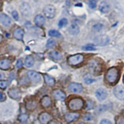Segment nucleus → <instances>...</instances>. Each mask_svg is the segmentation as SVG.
Wrapping results in <instances>:
<instances>
[{
  "label": "nucleus",
  "instance_id": "f257e3e1",
  "mask_svg": "<svg viewBox=\"0 0 124 124\" xmlns=\"http://www.w3.org/2000/svg\"><path fill=\"white\" fill-rule=\"evenodd\" d=\"M84 106L83 99L80 97H75L73 98L68 102V107L71 110H79Z\"/></svg>",
  "mask_w": 124,
  "mask_h": 124
},
{
  "label": "nucleus",
  "instance_id": "f03ea898",
  "mask_svg": "<svg viewBox=\"0 0 124 124\" xmlns=\"http://www.w3.org/2000/svg\"><path fill=\"white\" fill-rule=\"evenodd\" d=\"M118 76H119L118 70L117 68L113 67L107 71L106 74V79L108 83H114L118 79Z\"/></svg>",
  "mask_w": 124,
  "mask_h": 124
},
{
  "label": "nucleus",
  "instance_id": "7ed1b4c3",
  "mask_svg": "<svg viewBox=\"0 0 124 124\" xmlns=\"http://www.w3.org/2000/svg\"><path fill=\"white\" fill-rule=\"evenodd\" d=\"M84 61V56L81 54H76L69 56L67 59L68 63L70 66H76Z\"/></svg>",
  "mask_w": 124,
  "mask_h": 124
},
{
  "label": "nucleus",
  "instance_id": "20e7f679",
  "mask_svg": "<svg viewBox=\"0 0 124 124\" xmlns=\"http://www.w3.org/2000/svg\"><path fill=\"white\" fill-rule=\"evenodd\" d=\"M43 11L45 17L48 19H52L55 17L56 9L52 5H47L44 8Z\"/></svg>",
  "mask_w": 124,
  "mask_h": 124
},
{
  "label": "nucleus",
  "instance_id": "39448f33",
  "mask_svg": "<svg viewBox=\"0 0 124 124\" xmlns=\"http://www.w3.org/2000/svg\"><path fill=\"white\" fill-rule=\"evenodd\" d=\"M21 13L25 17H30L32 14V9L27 3H23L20 6Z\"/></svg>",
  "mask_w": 124,
  "mask_h": 124
},
{
  "label": "nucleus",
  "instance_id": "423d86ee",
  "mask_svg": "<svg viewBox=\"0 0 124 124\" xmlns=\"http://www.w3.org/2000/svg\"><path fill=\"white\" fill-rule=\"evenodd\" d=\"M8 93L11 98L15 100L19 99L21 97V92L17 87H13L10 89Z\"/></svg>",
  "mask_w": 124,
  "mask_h": 124
},
{
  "label": "nucleus",
  "instance_id": "0eeeda50",
  "mask_svg": "<svg viewBox=\"0 0 124 124\" xmlns=\"http://www.w3.org/2000/svg\"><path fill=\"white\" fill-rule=\"evenodd\" d=\"M52 119V116L48 112H42L39 117V120L42 124H48Z\"/></svg>",
  "mask_w": 124,
  "mask_h": 124
},
{
  "label": "nucleus",
  "instance_id": "6e6552de",
  "mask_svg": "<svg viewBox=\"0 0 124 124\" xmlns=\"http://www.w3.org/2000/svg\"><path fill=\"white\" fill-rule=\"evenodd\" d=\"M70 91L75 93H80L83 90V87L81 84L77 83H71L68 86Z\"/></svg>",
  "mask_w": 124,
  "mask_h": 124
},
{
  "label": "nucleus",
  "instance_id": "1a4fd4ad",
  "mask_svg": "<svg viewBox=\"0 0 124 124\" xmlns=\"http://www.w3.org/2000/svg\"><path fill=\"white\" fill-rule=\"evenodd\" d=\"M115 96L119 100H124V87L122 86H117L114 89Z\"/></svg>",
  "mask_w": 124,
  "mask_h": 124
},
{
  "label": "nucleus",
  "instance_id": "9d476101",
  "mask_svg": "<svg viewBox=\"0 0 124 124\" xmlns=\"http://www.w3.org/2000/svg\"><path fill=\"white\" fill-rule=\"evenodd\" d=\"M27 76L31 81L35 83H38L41 80V76L40 74L34 71H29L27 72Z\"/></svg>",
  "mask_w": 124,
  "mask_h": 124
},
{
  "label": "nucleus",
  "instance_id": "9b49d317",
  "mask_svg": "<svg viewBox=\"0 0 124 124\" xmlns=\"http://www.w3.org/2000/svg\"><path fill=\"white\" fill-rule=\"evenodd\" d=\"M52 95L56 101H63L66 97L65 93L60 89H55L53 91Z\"/></svg>",
  "mask_w": 124,
  "mask_h": 124
},
{
  "label": "nucleus",
  "instance_id": "f8f14e48",
  "mask_svg": "<svg viewBox=\"0 0 124 124\" xmlns=\"http://www.w3.org/2000/svg\"><path fill=\"white\" fill-rule=\"evenodd\" d=\"M96 96L99 101H102L106 99L107 96V93L104 88H99L96 91Z\"/></svg>",
  "mask_w": 124,
  "mask_h": 124
},
{
  "label": "nucleus",
  "instance_id": "ddd939ff",
  "mask_svg": "<svg viewBox=\"0 0 124 124\" xmlns=\"http://www.w3.org/2000/svg\"><path fill=\"white\" fill-rule=\"evenodd\" d=\"M79 114L76 112H69L66 114L65 116V119L66 122L70 123L71 122L74 121L76 119L79 117Z\"/></svg>",
  "mask_w": 124,
  "mask_h": 124
},
{
  "label": "nucleus",
  "instance_id": "4468645a",
  "mask_svg": "<svg viewBox=\"0 0 124 124\" xmlns=\"http://www.w3.org/2000/svg\"><path fill=\"white\" fill-rule=\"evenodd\" d=\"M96 42L97 45L104 46L109 42V38L107 35H99L96 38Z\"/></svg>",
  "mask_w": 124,
  "mask_h": 124
},
{
  "label": "nucleus",
  "instance_id": "2eb2a0df",
  "mask_svg": "<svg viewBox=\"0 0 124 124\" xmlns=\"http://www.w3.org/2000/svg\"><path fill=\"white\" fill-rule=\"evenodd\" d=\"M0 23L4 26H9L11 24V19L8 16L4 13H0Z\"/></svg>",
  "mask_w": 124,
  "mask_h": 124
},
{
  "label": "nucleus",
  "instance_id": "dca6fc26",
  "mask_svg": "<svg viewBox=\"0 0 124 124\" xmlns=\"http://www.w3.org/2000/svg\"><path fill=\"white\" fill-rule=\"evenodd\" d=\"M24 35V31L21 28H20V27L16 29L14 31V32H13V36H14V37L17 40H23Z\"/></svg>",
  "mask_w": 124,
  "mask_h": 124
},
{
  "label": "nucleus",
  "instance_id": "f3484780",
  "mask_svg": "<svg viewBox=\"0 0 124 124\" xmlns=\"http://www.w3.org/2000/svg\"><path fill=\"white\" fill-rule=\"evenodd\" d=\"M89 68L93 71L94 73H97L101 71V66L99 63L96 60H91L89 64Z\"/></svg>",
  "mask_w": 124,
  "mask_h": 124
},
{
  "label": "nucleus",
  "instance_id": "a211bd4d",
  "mask_svg": "<svg viewBox=\"0 0 124 124\" xmlns=\"http://www.w3.org/2000/svg\"><path fill=\"white\" fill-rule=\"evenodd\" d=\"M45 22V17L41 14H37L34 18V23L35 25L39 26V27H42L44 25Z\"/></svg>",
  "mask_w": 124,
  "mask_h": 124
},
{
  "label": "nucleus",
  "instance_id": "6ab92c4d",
  "mask_svg": "<svg viewBox=\"0 0 124 124\" xmlns=\"http://www.w3.org/2000/svg\"><path fill=\"white\" fill-rule=\"evenodd\" d=\"M11 62L7 58H4L0 60V68L1 70H8L11 67Z\"/></svg>",
  "mask_w": 124,
  "mask_h": 124
},
{
  "label": "nucleus",
  "instance_id": "aec40b11",
  "mask_svg": "<svg viewBox=\"0 0 124 124\" xmlns=\"http://www.w3.org/2000/svg\"><path fill=\"white\" fill-rule=\"evenodd\" d=\"M99 10L102 13H107L110 10V5L106 1H102L99 6Z\"/></svg>",
  "mask_w": 124,
  "mask_h": 124
},
{
  "label": "nucleus",
  "instance_id": "412c9836",
  "mask_svg": "<svg viewBox=\"0 0 124 124\" xmlns=\"http://www.w3.org/2000/svg\"><path fill=\"white\" fill-rule=\"evenodd\" d=\"M68 32L71 35H77L79 32V27L78 25L75 24H73L71 25L70 27L68 29Z\"/></svg>",
  "mask_w": 124,
  "mask_h": 124
},
{
  "label": "nucleus",
  "instance_id": "4be33fe9",
  "mask_svg": "<svg viewBox=\"0 0 124 124\" xmlns=\"http://www.w3.org/2000/svg\"><path fill=\"white\" fill-rule=\"evenodd\" d=\"M41 104L44 107H48L52 104V99L48 96H45L41 99Z\"/></svg>",
  "mask_w": 124,
  "mask_h": 124
},
{
  "label": "nucleus",
  "instance_id": "5701e85b",
  "mask_svg": "<svg viewBox=\"0 0 124 124\" xmlns=\"http://www.w3.org/2000/svg\"><path fill=\"white\" fill-rule=\"evenodd\" d=\"M37 106V102L35 101H29L27 102L26 105H25L26 108L30 111H32V110H35Z\"/></svg>",
  "mask_w": 124,
  "mask_h": 124
},
{
  "label": "nucleus",
  "instance_id": "b1692460",
  "mask_svg": "<svg viewBox=\"0 0 124 124\" xmlns=\"http://www.w3.org/2000/svg\"><path fill=\"white\" fill-rule=\"evenodd\" d=\"M44 80L45 81V83L49 86H54L55 83V79L52 76H49L48 75H44Z\"/></svg>",
  "mask_w": 124,
  "mask_h": 124
},
{
  "label": "nucleus",
  "instance_id": "393cba45",
  "mask_svg": "<svg viewBox=\"0 0 124 124\" xmlns=\"http://www.w3.org/2000/svg\"><path fill=\"white\" fill-rule=\"evenodd\" d=\"M48 55L50 57L52 58L54 60H59L62 58V55L57 51H50L48 53Z\"/></svg>",
  "mask_w": 124,
  "mask_h": 124
},
{
  "label": "nucleus",
  "instance_id": "a878e982",
  "mask_svg": "<svg viewBox=\"0 0 124 124\" xmlns=\"http://www.w3.org/2000/svg\"><path fill=\"white\" fill-rule=\"evenodd\" d=\"M24 64H25V66L27 68H31L34 64V60L32 56H30V55L26 56Z\"/></svg>",
  "mask_w": 124,
  "mask_h": 124
},
{
  "label": "nucleus",
  "instance_id": "bb28decb",
  "mask_svg": "<svg viewBox=\"0 0 124 124\" xmlns=\"http://www.w3.org/2000/svg\"><path fill=\"white\" fill-rule=\"evenodd\" d=\"M84 81L86 85H90V84L96 81V79L93 78L91 75H89V74H86L84 76Z\"/></svg>",
  "mask_w": 124,
  "mask_h": 124
},
{
  "label": "nucleus",
  "instance_id": "cd10ccee",
  "mask_svg": "<svg viewBox=\"0 0 124 124\" xmlns=\"http://www.w3.org/2000/svg\"><path fill=\"white\" fill-rule=\"evenodd\" d=\"M48 35L53 37H60L61 36L60 33L56 30H50L48 31Z\"/></svg>",
  "mask_w": 124,
  "mask_h": 124
},
{
  "label": "nucleus",
  "instance_id": "c85d7f7f",
  "mask_svg": "<svg viewBox=\"0 0 124 124\" xmlns=\"http://www.w3.org/2000/svg\"><path fill=\"white\" fill-rule=\"evenodd\" d=\"M82 49L85 50L86 51H93L96 49L94 45L93 44H87V45H85L82 47Z\"/></svg>",
  "mask_w": 124,
  "mask_h": 124
},
{
  "label": "nucleus",
  "instance_id": "c756f323",
  "mask_svg": "<svg viewBox=\"0 0 124 124\" xmlns=\"http://www.w3.org/2000/svg\"><path fill=\"white\" fill-rule=\"evenodd\" d=\"M56 44V42H55V40L52 39H50L47 40V42H46V48H52L53 46H54Z\"/></svg>",
  "mask_w": 124,
  "mask_h": 124
},
{
  "label": "nucleus",
  "instance_id": "7c9ffc66",
  "mask_svg": "<svg viewBox=\"0 0 124 124\" xmlns=\"http://www.w3.org/2000/svg\"><path fill=\"white\" fill-rule=\"evenodd\" d=\"M95 103L93 101L88 100L87 101V104H86V109L87 110H91L94 108Z\"/></svg>",
  "mask_w": 124,
  "mask_h": 124
},
{
  "label": "nucleus",
  "instance_id": "2f4dec72",
  "mask_svg": "<svg viewBox=\"0 0 124 124\" xmlns=\"http://www.w3.org/2000/svg\"><path fill=\"white\" fill-rule=\"evenodd\" d=\"M67 24H68V20L66 18H63L60 20V21L58 22V27L60 28H62L66 26Z\"/></svg>",
  "mask_w": 124,
  "mask_h": 124
},
{
  "label": "nucleus",
  "instance_id": "473e14b6",
  "mask_svg": "<svg viewBox=\"0 0 124 124\" xmlns=\"http://www.w3.org/2000/svg\"><path fill=\"white\" fill-rule=\"evenodd\" d=\"M108 108V106L107 105H101L97 108V113H101L102 112H104Z\"/></svg>",
  "mask_w": 124,
  "mask_h": 124
},
{
  "label": "nucleus",
  "instance_id": "72a5a7b5",
  "mask_svg": "<svg viewBox=\"0 0 124 124\" xmlns=\"http://www.w3.org/2000/svg\"><path fill=\"white\" fill-rule=\"evenodd\" d=\"M102 27H103L102 24H101V23H97V24H96L93 25V30H94L95 31L99 32V31H100L102 29Z\"/></svg>",
  "mask_w": 124,
  "mask_h": 124
},
{
  "label": "nucleus",
  "instance_id": "f704fd0d",
  "mask_svg": "<svg viewBox=\"0 0 124 124\" xmlns=\"http://www.w3.org/2000/svg\"><path fill=\"white\" fill-rule=\"evenodd\" d=\"M28 116L26 114H22L19 117V120L22 123H25L27 121Z\"/></svg>",
  "mask_w": 124,
  "mask_h": 124
},
{
  "label": "nucleus",
  "instance_id": "c9c22d12",
  "mask_svg": "<svg viewBox=\"0 0 124 124\" xmlns=\"http://www.w3.org/2000/svg\"><path fill=\"white\" fill-rule=\"evenodd\" d=\"M83 118L85 120H86V121H90V120H91L92 119H93V116L90 113H86V114H85L84 115Z\"/></svg>",
  "mask_w": 124,
  "mask_h": 124
},
{
  "label": "nucleus",
  "instance_id": "e433bc0d",
  "mask_svg": "<svg viewBox=\"0 0 124 124\" xmlns=\"http://www.w3.org/2000/svg\"><path fill=\"white\" fill-rule=\"evenodd\" d=\"M8 85V81H0V88L5 89Z\"/></svg>",
  "mask_w": 124,
  "mask_h": 124
},
{
  "label": "nucleus",
  "instance_id": "4c0bfd02",
  "mask_svg": "<svg viewBox=\"0 0 124 124\" xmlns=\"http://www.w3.org/2000/svg\"><path fill=\"white\" fill-rule=\"evenodd\" d=\"M96 1L97 0H90L89 3V7L92 9H94L96 7Z\"/></svg>",
  "mask_w": 124,
  "mask_h": 124
},
{
  "label": "nucleus",
  "instance_id": "58836bf2",
  "mask_svg": "<svg viewBox=\"0 0 124 124\" xmlns=\"http://www.w3.org/2000/svg\"><path fill=\"white\" fill-rule=\"evenodd\" d=\"M116 124H124V117L122 116L118 117L116 121Z\"/></svg>",
  "mask_w": 124,
  "mask_h": 124
},
{
  "label": "nucleus",
  "instance_id": "ea45409f",
  "mask_svg": "<svg viewBox=\"0 0 124 124\" xmlns=\"http://www.w3.org/2000/svg\"><path fill=\"white\" fill-rule=\"evenodd\" d=\"M23 66V62L22 61L21 59H19L16 62V66L17 68H21L22 66Z\"/></svg>",
  "mask_w": 124,
  "mask_h": 124
},
{
  "label": "nucleus",
  "instance_id": "a19ab883",
  "mask_svg": "<svg viewBox=\"0 0 124 124\" xmlns=\"http://www.w3.org/2000/svg\"><path fill=\"white\" fill-rule=\"evenodd\" d=\"M12 16L16 21H18L19 19V14L16 11H13L12 12Z\"/></svg>",
  "mask_w": 124,
  "mask_h": 124
},
{
  "label": "nucleus",
  "instance_id": "79ce46f5",
  "mask_svg": "<svg viewBox=\"0 0 124 124\" xmlns=\"http://www.w3.org/2000/svg\"><path fill=\"white\" fill-rule=\"evenodd\" d=\"M100 124H112V122L107 119H102L101 121Z\"/></svg>",
  "mask_w": 124,
  "mask_h": 124
},
{
  "label": "nucleus",
  "instance_id": "37998d69",
  "mask_svg": "<svg viewBox=\"0 0 124 124\" xmlns=\"http://www.w3.org/2000/svg\"><path fill=\"white\" fill-rule=\"evenodd\" d=\"M6 100V96L3 93L0 92V101H4Z\"/></svg>",
  "mask_w": 124,
  "mask_h": 124
},
{
  "label": "nucleus",
  "instance_id": "c03bdc74",
  "mask_svg": "<svg viewBox=\"0 0 124 124\" xmlns=\"http://www.w3.org/2000/svg\"><path fill=\"white\" fill-rule=\"evenodd\" d=\"M4 77V75H3V74L2 73H1V72H0V79H3V78Z\"/></svg>",
  "mask_w": 124,
  "mask_h": 124
},
{
  "label": "nucleus",
  "instance_id": "a18cd8bd",
  "mask_svg": "<svg viewBox=\"0 0 124 124\" xmlns=\"http://www.w3.org/2000/svg\"><path fill=\"white\" fill-rule=\"evenodd\" d=\"M2 40H3V36L0 34V43L1 42Z\"/></svg>",
  "mask_w": 124,
  "mask_h": 124
},
{
  "label": "nucleus",
  "instance_id": "49530a36",
  "mask_svg": "<svg viewBox=\"0 0 124 124\" xmlns=\"http://www.w3.org/2000/svg\"><path fill=\"white\" fill-rule=\"evenodd\" d=\"M76 6H79V7H81L82 6V4H81V3H79V4H76V5H75Z\"/></svg>",
  "mask_w": 124,
  "mask_h": 124
},
{
  "label": "nucleus",
  "instance_id": "de8ad7c7",
  "mask_svg": "<svg viewBox=\"0 0 124 124\" xmlns=\"http://www.w3.org/2000/svg\"><path fill=\"white\" fill-rule=\"evenodd\" d=\"M86 124V123H79V124Z\"/></svg>",
  "mask_w": 124,
  "mask_h": 124
},
{
  "label": "nucleus",
  "instance_id": "09e8293b",
  "mask_svg": "<svg viewBox=\"0 0 124 124\" xmlns=\"http://www.w3.org/2000/svg\"><path fill=\"white\" fill-rule=\"evenodd\" d=\"M74 1H79V0H74Z\"/></svg>",
  "mask_w": 124,
  "mask_h": 124
},
{
  "label": "nucleus",
  "instance_id": "8fccbe9b",
  "mask_svg": "<svg viewBox=\"0 0 124 124\" xmlns=\"http://www.w3.org/2000/svg\"><path fill=\"white\" fill-rule=\"evenodd\" d=\"M0 8H1V3H0Z\"/></svg>",
  "mask_w": 124,
  "mask_h": 124
}]
</instances>
